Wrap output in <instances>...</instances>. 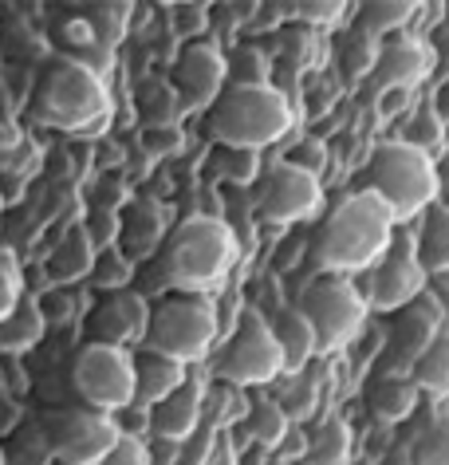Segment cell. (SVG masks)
Returning <instances> with one entry per match:
<instances>
[{"label": "cell", "instance_id": "obj_49", "mask_svg": "<svg viewBox=\"0 0 449 465\" xmlns=\"http://www.w3.org/2000/svg\"><path fill=\"white\" fill-rule=\"evenodd\" d=\"M20 146V134H16V126H8V123H0V162H8L13 158V150Z\"/></svg>", "mask_w": 449, "mask_h": 465}, {"label": "cell", "instance_id": "obj_42", "mask_svg": "<svg viewBox=\"0 0 449 465\" xmlns=\"http://www.w3.org/2000/svg\"><path fill=\"white\" fill-rule=\"evenodd\" d=\"M402 143H410V146L425 150V154H434V150L445 143V123L434 114V107H425L418 119L410 123V131H406V138H402Z\"/></svg>", "mask_w": 449, "mask_h": 465}, {"label": "cell", "instance_id": "obj_37", "mask_svg": "<svg viewBox=\"0 0 449 465\" xmlns=\"http://www.w3.org/2000/svg\"><path fill=\"white\" fill-rule=\"evenodd\" d=\"M213 170L221 173L225 182H237V185H252L264 173L257 150H237V146H217L213 150Z\"/></svg>", "mask_w": 449, "mask_h": 465}, {"label": "cell", "instance_id": "obj_19", "mask_svg": "<svg viewBox=\"0 0 449 465\" xmlns=\"http://www.w3.org/2000/svg\"><path fill=\"white\" fill-rule=\"evenodd\" d=\"M268 331L276 347H280V359H284V375H299V371L312 367V359H319L316 351V335L307 328V320L299 316L296 304H280L268 316Z\"/></svg>", "mask_w": 449, "mask_h": 465}, {"label": "cell", "instance_id": "obj_29", "mask_svg": "<svg viewBox=\"0 0 449 465\" xmlns=\"http://www.w3.org/2000/svg\"><path fill=\"white\" fill-rule=\"evenodd\" d=\"M5 450V465H52V441L44 434L40 418H24L8 430V438L0 441Z\"/></svg>", "mask_w": 449, "mask_h": 465}, {"label": "cell", "instance_id": "obj_23", "mask_svg": "<svg viewBox=\"0 0 449 465\" xmlns=\"http://www.w3.org/2000/svg\"><path fill=\"white\" fill-rule=\"evenodd\" d=\"M91 264H95V245H91L87 229L75 225L63 232V241L52 249V257L44 261V276H48L55 288H67V284L87 281Z\"/></svg>", "mask_w": 449, "mask_h": 465}, {"label": "cell", "instance_id": "obj_33", "mask_svg": "<svg viewBox=\"0 0 449 465\" xmlns=\"http://www.w3.org/2000/svg\"><path fill=\"white\" fill-rule=\"evenodd\" d=\"M280 16L288 25H299V28H339L347 20V0H292V5H276Z\"/></svg>", "mask_w": 449, "mask_h": 465}, {"label": "cell", "instance_id": "obj_36", "mask_svg": "<svg viewBox=\"0 0 449 465\" xmlns=\"http://www.w3.org/2000/svg\"><path fill=\"white\" fill-rule=\"evenodd\" d=\"M410 465H449V406L434 414L410 450Z\"/></svg>", "mask_w": 449, "mask_h": 465}, {"label": "cell", "instance_id": "obj_47", "mask_svg": "<svg viewBox=\"0 0 449 465\" xmlns=\"http://www.w3.org/2000/svg\"><path fill=\"white\" fill-rule=\"evenodd\" d=\"M425 296H430V304L437 312V320H442V328H449V272L430 276V281H425Z\"/></svg>", "mask_w": 449, "mask_h": 465}, {"label": "cell", "instance_id": "obj_34", "mask_svg": "<svg viewBox=\"0 0 449 465\" xmlns=\"http://www.w3.org/2000/svg\"><path fill=\"white\" fill-rule=\"evenodd\" d=\"M131 281H134V261H126L114 245L95 252V264H91V272H87V284L95 288V292H102V296L126 292Z\"/></svg>", "mask_w": 449, "mask_h": 465}, {"label": "cell", "instance_id": "obj_38", "mask_svg": "<svg viewBox=\"0 0 449 465\" xmlns=\"http://www.w3.org/2000/svg\"><path fill=\"white\" fill-rule=\"evenodd\" d=\"M276 406L284 411V418L292 422V418H312L316 414V406H319V387H316V379L307 375V371H299V375H292V382L280 391V399H272Z\"/></svg>", "mask_w": 449, "mask_h": 465}, {"label": "cell", "instance_id": "obj_44", "mask_svg": "<svg viewBox=\"0 0 449 465\" xmlns=\"http://www.w3.org/2000/svg\"><path fill=\"white\" fill-rule=\"evenodd\" d=\"M174 28L178 36H186V44L201 40L210 28V8L205 5H174Z\"/></svg>", "mask_w": 449, "mask_h": 465}, {"label": "cell", "instance_id": "obj_21", "mask_svg": "<svg viewBox=\"0 0 449 465\" xmlns=\"http://www.w3.org/2000/svg\"><path fill=\"white\" fill-rule=\"evenodd\" d=\"M410 241H414V257H418L425 276L449 272V205L434 202L425 209V213L414 221Z\"/></svg>", "mask_w": 449, "mask_h": 465}, {"label": "cell", "instance_id": "obj_39", "mask_svg": "<svg viewBox=\"0 0 449 465\" xmlns=\"http://www.w3.org/2000/svg\"><path fill=\"white\" fill-rule=\"evenodd\" d=\"M24 296H28V288H24V269H20V257L8 245H0V320H5Z\"/></svg>", "mask_w": 449, "mask_h": 465}, {"label": "cell", "instance_id": "obj_4", "mask_svg": "<svg viewBox=\"0 0 449 465\" xmlns=\"http://www.w3.org/2000/svg\"><path fill=\"white\" fill-rule=\"evenodd\" d=\"M32 114H36L40 126L91 138L111 114L107 79L91 75L87 67L55 55V60L44 67L36 91H32Z\"/></svg>", "mask_w": 449, "mask_h": 465}, {"label": "cell", "instance_id": "obj_27", "mask_svg": "<svg viewBox=\"0 0 449 465\" xmlns=\"http://www.w3.org/2000/svg\"><path fill=\"white\" fill-rule=\"evenodd\" d=\"M351 446H355L351 426L339 414H331L304 438L299 458H304V465H351Z\"/></svg>", "mask_w": 449, "mask_h": 465}, {"label": "cell", "instance_id": "obj_41", "mask_svg": "<svg viewBox=\"0 0 449 465\" xmlns=\"http://www.w3.org/2000/svg\"><path fill=\"white\" fill-rule=\"evenodd\" d=\"M375 55H378V40L363 36V32H355V36H351L347 44H343V72H347L351 79L371 75Z\"/></svg>", "mask_w": 449, "mask_h": 465}, {"label": "cell", "instance_id": "obj_50", "mask_svg": "<svg viewBox=\"0 0 449 465\" xmlns=\"http://www.w3.org/2000/svg\"><path fill=\"white\" fill-rule=\"evenodd\" d=\"M434 114H437V119H442V123L449 126V84H445L442 95H437V107H434Z\"/></svg>", "mask_w": 449, "mask_h": 465}, {"label": "cell", "instance_id": "obj_22", "mask_svg": "<svg viewBox=\"0 0 449 465\" xmlns=\"http://www.w3.org/2000/svg\"><path fill=\"white\" fill-rule=\"evenodd\" d=\"M55 48H60L63 60H72L79 67H87L91 75H99V79H107L111 75V67H114V52H107L102 44L95 40V32L87 28V20L83 16H67L60 28H55Z\"/></svg>", "mask_w": 449, "mask_h": 465}, {"label": "cell", "instance_id": "obj_17", "mask_svg": "<svg viewBox=\"0 0 449 465\" xmlns=\"http://www.w3.org/2000/svg\"><path fill=\"white\" fill-rule=\"evenodd\" d=\"M205 387L198 375H190L178 391H170L162 402H154L146 411V426L158 441H170V446H181L190 441L193 434L201 430V418H205Z\"/></svg>", "mask_w": 449, "mask_h": 465}, {"label": "cell", "instance_id": "obj_8", "mask_svg": "<svg viewBox=\"0 0 449 465\" xmlns=\"http://www.w3.org/2000/svg\"><path fill=\"white\" fill-rule=\"evenodd\" d=\"M296 308L312 328L319 355H336L343 347H351L359 340L366 316H371V304L351 276H316L299 292Z\"/></svg>", "mask_w": 449, "mask_h": 465}, {"label": "cell", "instance_id": "obj_20", "mask_svg": "<svg viewBox=\"0 0 449 465\" xmlns=\"http://www.w3.org/2000/svg\"><path fill=\"white\" fill-rule=\"evenodd\" d=\"M162 241H166L162 209H158L154 202H131L126 205V213L119 217V241H114V249H119L126 261L138 264V257L158 252Z\"/></svg>", "mask_w": 449, "mask_h": 465}, {"label": "cell", "instance_id": "obj_40", "mask_svg": "<svg viewBox=\"0 0 449 465\" xmlns=\"http://www.w3.org/2000/svg\"><path fill=\"white\" fill-rule=\"evenodd\" d=\"M240 406V391L237 387H225V382H210L205 387V418H213V426H233L237 418H245V411H237Z\"/></svg>", "mask_w": 449, "mask_h": 465}, {"label": "cell", "instance_id": "obj_18", "mask_svg": "<svg viewBox=\"0 0 449 465\" xmlns=\"http://www.w3.org/2000/svg\"><path fill=\"white\" fill-rule=\"evenodd\" d=\"M186 379H190V367L138 347L134 351V402H131V411H150V406L162 402L170 391H178Z\"/></svg>", "mask_w": 449, "mask_h": 465}, {"label": "cell", "instance_id": "obj_48", "mask_svg": "<svg viewBox=\"0 0 449 465\" xmlns=\"http://www.w3.org/2000/svg\"><path fill=\"white\" fill-rule=\"evenodd\" d=\"M142 143L154 150V154H174V150L181 146V131L178 126H158V131H146Z\"/></svg>", "mask_w": 449, "mask_h": 465}, {"label": "cell", "instance_id": "obj_7", "mask_svg": "<svg viewBox=\"0 0 449 465\" xmlns=\"http://www.w3.org/2000/svg\"><path fill=\"white\" fill-rule=\"evenodd\" d=\"M280 375H284V359L268 331V316H260L257 308H245L237 328L213 347L210 379L237 391H252V387H268Z\"/></svg>", "mask_w": 449, "mask_h": 465}, {"label": "cell", "instance_id": "obj_32", "mask_svg": "<svg viewBox=\"0 0 449 465\" xmlns=\"http://www.w3.org/2000/svg\"><path fill=\"white\" fill-rule=\"evenodd\" d=\"M240 426H245V434L257 441V446H264V450H276L288 438V418H284V411L272 399H252L245 406Z\"/></svg>", "mask_w": 449, "mask_h": 465}, {"label": "cell", "instance_id": "obj_30", "mask_svg": "<svg viewBox=\"0 0 449 465\" xmlns=\"http://www.w3.org/2000/svg\"><path fill=\"white\" fill-rule=\"evenodd\" d=\"M79 16L87 20V28L95 32V40L102 44L107 52H114L122 44V36L131 32V16H134V5H126V0H102V5H83L79 8Z\"/></svg>", "mask_w": 449, "mask_h": 465}, {"label": "cell", "instance_id": "obj_14", "mask_svg": "<svg viewBox=\"0 0 449 465\" xmlns=\"http://www.w3.org/2000/svg\"><path fill=\"white\" fill-rule=\"evenodd\" d=\"M150 300L142 292H111L99 296V304L87 312V343H107L122 351H138L146 340Z\"/></svg>", "mask_w": 449, "mask_h": 465}, {"label": "cell", "instance_id": "obj_52", "mask_svg": "<svg viewBox=\"0 0 449 465\" xmlns=\"http://www.w3.org/2000/svg\"><path fill=\"white\" fill-rule=\"evenodd\" d=\"M0 465H5V450H0Z\"/></svg>", "mask_w": 449, "mask_h": 465}, {"label": "cell", "instance_id": "obj_10", "mask_svg": "<svg viewBox=\"0 0 449 465\" xmlns=\"http://www.w3.org/2000/svg\"><path fill=\"white\" fill-rule=\"evenodd\" d=\"M44 434L52 441V458L60 465H99L114 450L126 430L114 414L91 411V406H52L40 414Z\"/></svg>", "mask_w": 449, "mask_h": 465}, {"label": "cell", "instance_id": "obj_28", "mask_svg": "<svg viewBox=\"0 0 449 465\" xmlns=\"http://www.w3.org/2000/svg\"><path fill=\"white\" fill-rule=\"evenodd\" d=\"M410 382L418 387V394L449 399V328L437 331L430 347L418 355V363L410 367Z\"/></svg>", "mask_w": 449, "mask_h": 465}, {"label": "cell", "instance_id": "obj_11", "mask_svg": "<svg viewBox=\"0 0 449 465\" xmlns=\"http://www.w3.org/2000/svg\"><path fill=\"white\" fill-rule=\"evenodd\" d=\"M324 205V185L307 170L292 162H276L257 178V213L268 225H296V221H312Z\"/></svg>", "mask_w": 449, "mask_h": 465}, {"label": "cell", "instance_id": "obj_51", "mask_svg": "<svg viewBox=\"0 0 449 465\" xmlns=\"http://www.w3.org/2000/svg\"><path fill=\"white\" fill-rule=\"evenodd\" d=\"M0 209H5V190H0Z\"/></svg>", "mask_w": 449, "mask_h": 465}, {"label": "cell", "instance_id": "obj_3", "mask_svg": "<svg viewBox=\"0 0 449 465\" xmlns=\"http://www.w3.org/2000/svg\"><path fill=\"white\" fill-rule=\"evenodd\" d=\"M363 193H371L378 205L395 217V225H414L434 202H442V170L434 154L390 138L371 150L363 166Z\"/></svg>", "mask_w": 449, "mask_h": 465}, {"label": "cell", "instance_id": "obj_1", "mask_svg": "<svg viewBox=\"0 0 449 465\" xmlns=\"http://www.w3.org/2000/svg\"><path fill=\"white\" fill-rule=\"evenodd\" d=\"M395 217L371 193H347L331 213L316 225L312 264L319 276H359L371 272L395 241Z\"/></svg>", "mask_w": 449, "mask_h": 465}, {"label": "cell", "instance_id": "obj_13", "mask_svg": "<svg viewBox=\"0 0 449 465\" xmlns=\"http://www.w3.org/2000/svg\"><path fill=\"white\" fill-rule=\"evenodd\" d=\"M425 281L430 276L422 272L418 257H414L410 229H395V241L383 252V261L371 269V284L363 288V296L371 312H398L425 292Z\"/></svg>", "mask_w": 449, "mask_h": 465}, {"label": "cell", "instance_id": "obj_16", "mask_svg": "<svg viewBox=\"0 0 449 465\" xmlns=\"http://www.w3.org/2000/svg\"><path fill=\"white\" fill-rule=\"evenodd\" d=\"M442 331V320H437V312L430 304V296H418L410 300L406 308L395 312V328H390V343H386V363L383 371L390 375H410V367L418 363V355L430 347V340Z\"/></svg>", "mask_w": 449, "mask_h": 465}, {"label": "cell", "instance_id": "obj_5", "mask_svg": "<svg viewBox=\"0 0 449 465\" xmlns=\"http://www.w3.org/2000/svg\"><path fill=\"white\" fill-rule=\"evenodd\" d=\"M296 123V107L276 87H233L217 95V103L205 111V131L217 146L237 150H260L280 143Z\"/></svg>", "mask_w": 449, "mask_h": 465}, {"label": "cell", "instance_id": "obj_26", "mask_svg": "<svg viewBox=\"0 0 449 465\" xmlns=\"http://www.w3.org/2000/svg\"><path fill=\"white\" fill-rule=\"evenodd\" d=\"M418 8L422 5H414V0H366L355 13V32L383 44L390 36H402L410 20L418 16Z\"/></svg>", "mask_w": 449, "mask_h": 465}, {"label": "cell", "instance_id": "obj_46", "mask_svg": "<svg viewBox=\"0 0 449 465\" xmlns=\"http://www.w3.org/2000/svg\"><path fill=\"white\" fill-rule=\"evenodd\" d=\"M284 162H292V166H299V170L312 173V178H319V170L327 166V146L319 143V138H307V143H299L292 150V158H284Z\"/></svg>", "mask_w": 449, "mask_h": 465}, {"label": "cell", "instance_id": "obj_12", "mask_svg": "<svg viewBox=\"0 0 449 465\" xmlns=\"http://www.w3.org/2000/svg\"><path fill=\"white\" fill-rule=\"evenodd\" d=\"M229 84V67H225V52L213 40H193L181 44L174 72H170V87L181 103L186 114H205L217 103V95Z\"/></svg>", "mask_w": 449, "mask_h": 465}, {"label": "cell", "instance_id": "obj_2", "mask_svg": "<svg viewBox=\"0 0 449 465\" xmlns=\"http://www.w3.org/2000/svg\"><path fill=\"white\" fill-rule=\"evenodd\" d=\"M237 261V237L225 217L193 213L181 225L166 229V241L154 252L158 284L170 292L205 296L229 276Z\"/></svg>", "mask_w": 449, "mask_h": 465}, {"label": "cell", "instance_id": "obj_31", "mask_svg": "<svg viewBox=\"0 0 449 465\" xmlns=\"http://www.w3.org/2000/svg\"><path fill=\"white\" fill-rule=\"evenodd\" d=\"M181 103L170 87V79H154L138 91V119L146 123V131H158V126H178L181 123Z\"/></svg>", "mask_w": 449, "mask_h": 465}, {"label": "cell", "instance_id": "obj_6", "mask_svg": "<svg viewBox=\"0 0 449 465\" xmlns=\"http://www.w3.org/2000/svg\"><path fill=\"white\" fill-rule=\"evenodd\" d=\"M221 335V316L210 296H162L158 304H150V323H146V351H158L174 359L181 367L205 363Z\"/></svg>", "mask_w": 449, "mask_h": 465}, {"label": "cell", "instance_id": "obj_9", "mask_svg": "<svg viewBox=\"0 0 449 465\" xmlns=\"http://www.w3.org/2000/svg\"><path fill=\"white\" fill-rule=\"evenodd\" d=\"M72 391L79 406L122 414L134 402V351L107 343H83L72 355Z\"/></svg>", "mask_w": 449, "mask_h": 465}, {"label": "cell", "instance_id": "obj_15", "mask_svg": "<svg viewBox=\"0 0 449 465\" xmlns=\"http://www.w3.org/2000/svg\"><path fill=\"white\" fill-rule=\"evenodd\" d=\"M434 72V48L418 36H390L378 44V55H375V67H371V87L390 95V91H398V95H406L422 84L425 75Z\"/></svg>", "mask_w": 449, "mask_h": 465}, {"label": "cell", "instance_id": "obj_35", "mask_svg": "<svg viewBox=\"0 0 449 465\" xmlns=\"http://www.w3.org/2000/svg\"><path fill=\"white\" fill-rule=\"evenodd\" d=\"M225 67L233 87H272V64L257 44H240L233 55H225Z\"/></svg>", "mask_w": 449, "mask_h": 465}, {"label": "cell", "instance_id": "obj_24", "mask_svg": "<svg viewBox=\"0 0 449 465\" xmlns=\"http://www.w3.org/2000/svg\"><path fill=\"white\" fill-rule=\"evenodd\" d=\"M418 387L410 382V375H390V371H378V375L366 382V406L378 422H406L418 406Z\"/></svg>", "mask_w": 449, "mask_h": 465}, {"label": "cell", "instance_id": "obj_43", "mask_svg": "<svg viewBox=\"0 0 449 465\" xmlns=\"http://www.w3.org/2000/svg\"><path fill=\"white\" fill-rule=\"evenodd\" d=\"M312 60H316V32L312 28H299V25L284 28V55H280V64H292V67L304 72Z\"/></svg>", "mask_w": 449, "mask_h": 465}, {"label": "cell", "instance_id": "obj_45", "mask_svg": "<svg viewBox=\"0 0 449 465\" xmlns=\"http://www.w3.org/2000/svg\"><path fill=\"white\" fill-rule=\"evenodd\" d=\"M99 465H154V461H150V446H146L142 438L122 434L119 441H114V450Z\"/></svg>", "mask_w": 449, "mask_h": 465}, {"label": "cell", "instance_id": "obj_25", "mask_svg": "<svg viewBox=\"0 0 449 465\" xmlns=\"http://www.w3.org/2000/svg\"><path fill=\"white\" fill-rule=\"evenodd\" d=\"M44 331H48V320L40 312V300L24 296L0 320V355H28L32 347H40Z\"/></svg>", "mask_w": 449, "mask_h": 465}]
</instances>
